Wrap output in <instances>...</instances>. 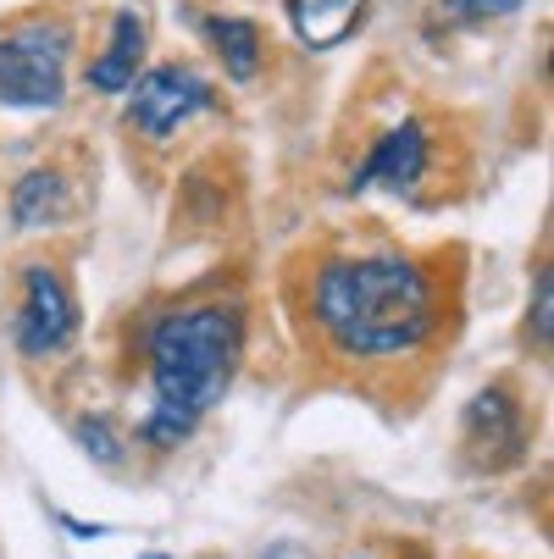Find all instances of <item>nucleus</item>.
<instances>
[{"mask_svg":"<svg viewBox=\"0 0 554 559\" xmlns=\"http://www.w3.org/2000/svg\"><path fill=\"white\" fill-rule=\"evenodd\" d=\"M316 322L344 355H405L416 349L433 322V283L422 266L400 255H361V261H328L316 277Z\"/></svg>","mask_w":554,"mask_h":559,"instance_id":"obj_1","label":"nucleus"},{"mask_svg":"<svg viewBox=\"0 0 554 559\" xmlns=\"http://www.w3.org/2000/svg\"><path fill=\"white\" fill-rule=\"evenodd\" d=\"M239 349H245V328L233 305H195V310H173L167 322H155L150 333L155 405L144 421V438L155 449H173L195 432V421L227 393Z\"/></svg>","mask_w":554,"mask_h":559,"instance_id":"obj_2","label":"nucleus"},{"mask_svg":"<svg viewBox=\"0 0 554 559\" xmlns=\"http://www.w3.org/2000/svg\"><path fill=\"white\" fill-rule=\"evenodd\" d=\"M67 45L61 23H28L0 39V106L7 111H45L67 90Z\"/></svg>","mask_w":554,"mask_h":559,"instance_id":"obj_3","label":"nucleus"},{"mask_svg":"<svg viewBox=\"0 0 554 559\" xmlns=\"http://www.w3.org/2000/svg\"><path fill=\"white\" fill-rule=\"evenodd\" d=\"M216 100V90L205 84L200 72L189 67H150L144 78H133V90H128V122L150 139H167L178 133L189 117H200L205 106Z\"/></svg>","mask_w":554,"mask_h":559,"instance_id":"obj_4","label":"nucleus"},{"mask_svg":"<svg viewBox=\"0 0 554 559\" xmlns=\"http://www.w3.org/2000/svg\"><path fill=\"white\" fill-rule=\"evenodd\" d=\"M72 328H78V305H72L67 283L50 266H28V277H23V310H17V344H23V355L39 360V355L67 349Z\"/></svg>","mask_w":554,"mask_h":559,"instance_id":"obj_5","label":"nucleus"},{"mask_svg":"<svg viewBox=\"0 0 554 559\" xmlns=\"http://www.w3.org/2000/svg\"><path fill=\"white\" fill-rule=\"evenodd\" d=\"M465 443H471V454H478L488 471L521 460L527 427H521V411H516V399L505 388H488V393L471 399V411H465Z\"/></svg>","mask_w":554,"mask_h":559,"instance_id":"obj_6","label":"nucleus"},{"mask_svg":"<svg viewBox=\"0 0 554 559\" xmlns=\"http://www.w3.org/2000/svg\"><path fill=\"white\" fill-rule=\"evenodd\" d=\"M427 173V133L422 122H400V128H388L377 139V150L366 155V167L350 178V189H393V194H405L416 178Z\"/></svg>","mask_w":554,"mask_h":559,"instance_id":"obj_7","label":"nucleus"},{"mask_svg":"<svg viewBox=\"0 0 554 559\" xmlns=\"http://www.w3.org/2000/svg\"><path fill=\"white\" fill-rule=\"evenodd\" d=\"M139 61H144V17H139L133 7H122V12H117V23H111V45H106V56L90 67V90L128 95V90H133Z\"/></svg>","mask_w":554,"mask_h":559,"instance_id":"obj_8","label":"nucleus"},{"mask_svg":"<svg viewBox=\"0 0 554 559\" xmlns=\"http://www.w3.org/2000/svg\"><path fill=\"white\" fill-rule=\"evenodd\" d=\"M294 34L310 50H333L355 34V23L366 17V0H283Z\"/></svg>","mask_w":554,"mask_h":559,"instance_id":"obj_9","label":"nucleus"},{"mask_svg":"<svg viewBox=\"0 0 554 559\" xmlns=\"http://www.w3.org/2000/svg\"><path fill=\"white\" fill-rule=\"evenodd\" d=\"M205 34H211V45H216V56H222V67L233 78H256V67H261V28L256 23H245V17H211Z\"/></svg>","mask_w":554,"mask_h":559,"instance_id":"obj_10","label":"nucleus"},{"mask_svg":"<svg viewBox=\"0 0 554 559\" xmlns=\"http://www.w3.org/2000/svg\"><path fill=\"white\" fill-rule=\"evenodd\" d=\"M61 211H67V189H61L56 173H28V178L12 189V216H17V227H45V222H56Z\"/></svg>","mask_w":554,"mask_h":559,"instance_id":"obj_11","label":"nucleus"},{"mask_svg":"<svg viewBox=\"0 0 554 559\" xmlns=\"http://www.w3.org/2000/svg\"><path fill=\"white\" fill-rule=\"evenodd\" d=\"M78 443H84L101 465H117L122 460V438H117V427L106 416H84V421H78Z\"/></svg>","mask_w":554,"mask_h":559,"instance_id":"obj_12","label":"nucleus"},{"mask_svg":"<svg viewBox=\"0 0 554 559\" xmlns=\"http://www.w3.org/2000/svg\"><path fill=\"white\" fill-rule=\"evenodd\" d=\"M521 0H444V12L455 23H483V17H510Z\"/></svg>","mask_w":554,"mask_h":559,"instance_id":"obj_13","label":"nucleus"},{"mask_svg":"<svg viewBox=\"0 0 554 559\" xmlns=\"http://www.w3.org/2000/svg\"><path fill=\"white\" fill-rule=\"evenodd\" d=\"M532 316H538V344L549 349V272H538V310Z\"/></svg>","mask_w":554,"mask_h":559,"instance_id":"obj_14","label":"nucleus"},{"mask_svg":"<svg viewBox=\"0 0 554 559\" xmlns=\"http://www.w3.org/2000/svg\"><path fill=\"white\" fill-rule=\"evenodd\" d=\"M150 559H162V554H150Z\"/></svg>","mask_w":554,"mask_h":559,"instance_id":"obj_15","label":"nucleus"}]
</instances>
